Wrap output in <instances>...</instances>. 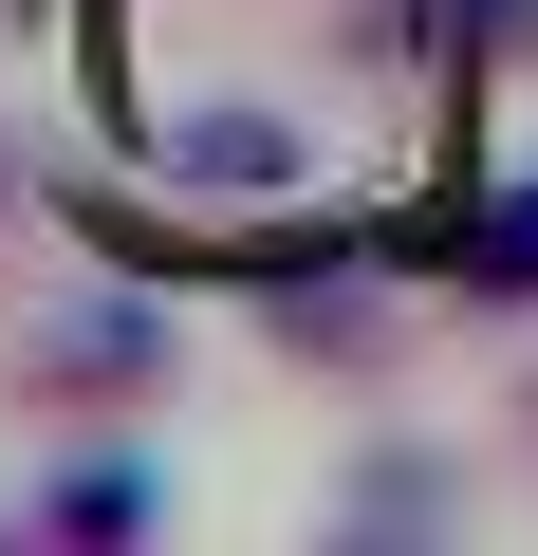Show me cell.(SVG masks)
I'll return each mask as SVG.
<instances>
[{"instance_id": "1", "label": "cell", "mask_w": 538, "mask_h": 556, "mask_svg": "<svg viewBox=\"0 0 538 556\" xmlns=\"http://www.w3.org/2000/svg\"><path fill=\"white\" fill-rule=\"evenodd\" d=\"M167 371V316H57L38 334V390H149Z\"/></svg>"}, {"instance_id": "2", "label": "cell", "mask_w": 538, "mask_h": 556, "mask_svg": "<svg viewBox=\"0 0 538 556\" xmlns=\"http://www.w3.org/2000/svg\"><path fill=\"white\" fill-rule=\"evenodd\" d=\"M149 501H167L149 464H57V482H38V519H57V538H149Z\"/></svg>"}, {"instance_id": "3", "label": "cell", "mask_w": 538, "mask_h": 556, "mask_svg": "<svg viewBox=\"0 0 538 556\" xmlns=\"http://www.w3.org/2000/svg\"><path fill=\"white\" fill-rule=\"evenodd\" d=\"M464 278H483V298H538V186H501L464 223Z\"/></svg>"}]
</instances>
